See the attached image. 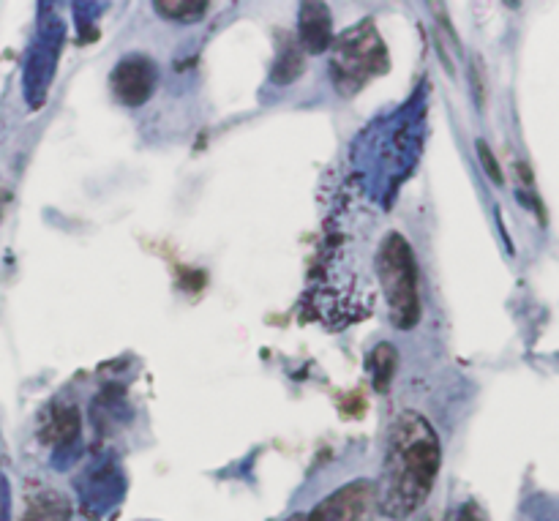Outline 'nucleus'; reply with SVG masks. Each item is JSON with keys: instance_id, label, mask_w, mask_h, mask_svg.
<instances>
[{"instance_id": "nucleus-1", "label": "nucleus", "mask_w": 559, "mask_h": 521, "mask_svg": "<svg viewBox=\"0 0 559 521\" xmlns=\"http://www.w3.org/2000/svg\"><path fill=\"white\" fill-rule=\"evenodd\" d=\"M442 445L437 431L420 412L404 410L390 423L377 502L385 519L404 521L423 508L437 483Z\"/></svg>"}, {"instance_id": "nucleus-2", "label": "nucleus", "mask_w": 559, "mask_h": 521, "mask_svg": "<svg viewBox=\"0 0 559 521\" xmlns=\"http://www.w3.org/2000/svg\"><path fill=\"white\" fill-rule=\"evenodd\" d=\"M377 276H380L388 320L396 331H412L420 322L418 265L410 241L399 232H388L377 249Z\"/></svg>"}, {"instance_id": "nucleus-3", "label": "nucleus", "mask_w": 559, "mask_h": 521, "mask_svg": "<svg viewBox=\"0 0 559 521\" xmlns=\"http://www.w3.org/2000/svg\"><path fill=\"white\" fill-rule=\"evenodd\" d=\"M330 47V74L341 96H355L371 77H380L390 69L388 47L382 44L380 33L371 22H360L347 33H341Z\"/></svg>"}, {"instance_id": "nucleus-4", "label": "nucleus", "mask_w": 559, "mask_h": 521, "mask_svg": "<svg viewBox=\"0 0 559 521\" xmlns=\"http://www.w3.org/2000/svg\"><path fill=\"white\" fill-rule=\"evenodd\" d=\"M377 502V486L371 481H352L341 486L306 513V521H366Z\"/></svg>"}, {"instance_id": "nucleus-5", "label": "nucleus", "mask_w": 559, "mask_h": 521, "mask_svg": "<svg viewBox=\"0 0 559 521\" xmlns=\"http://www.w3.org/2000/svg\"><path fill=\"white\" fill-rule=\"evenodd\" d=\"M112 93L126 107H142L156 91V69L145 55H129L112 69Z\"/></svg>"}, {"instance_id": "nucleus-6", "label": "nucleus", "mask_w": 559, "mask_h": 521, "mask_svg": "<svg viewBox=\"0 0 559 521\" xmlns=\"http://www.w3.org/2000/svg\"><path fill=\"white\" fill-rule=\"evenodd\" d=\"M333 44V20L325 3H303L298 20V47L306 55H320Z\"/></svg>"}, {"instance_id": "nucleus-7", "label": "nucleus", "mask_w": 559, "mask_h": 521, "mask_svg": "<svg viewBox=\"0 0 559 521\" xmlns=\"http://www.w3.org/2000/svg\"><path fill=\"white\" fill-rule=\"evenodd\" d=\"M71 502L60 491H39L28 500L20 521H69Z\"/></svg>"}, {"instance_id": "nucleus-8", "label": "nucleus", "mask_w": 559, "mask_h": 521, "mask_svg": "<svg viewBox=\"0 0 559 521\" xmlns=\"http://www.w3.org/2000/svg\"><path fill=\"white\" fill-rule=\"evenodd\" d=\"M303 71H306V52L300 50L298 41H284L276 66H273V74H270L273 82L276 85H292Z\"/></svg>"}, {"instance_id": "nucleus-9", "label": "nucleus", "mask_w": 559, "mask_h": 521, "mask_svg": "<svg viewBox=\"0 0 559 521\" xmlns=\"http://www.w3.org/2000/svg\"><path fill=\"white\" fill-rule=\"evenodd\" d=\"M156 14H161L164 20L175 22H200L208 14L210 3L205 0H156L153 3Z\"/></svg>"}, {"instance_id": "nucleus-10", "label": "nucleus", "mask_w": 559, "mask_h": 521, "mask_svg": "<svg viewBox=\"0 0 559 521\" xmlns=\"http://www.w3.org/2000/svg\"><path fill=\"white\" fill-rule=\"evenodd\" d=\"M77 431H80V412L74 410V407H60L55 415H52V421L44 426V440L52 442V445H63V442H71L77 437Z\"/></svg>"}, {"instance_id": "nucleus-11", "label": "nucleus", "mask_w": 559, "mask_h": 521, "mask_svg": "<svg viewBox=\"0 0 559 521\" xmlns=\"http://www.w3.org/2000/svg\"><path fill=\"white\" fill-rule=\"evenodd\" d=\"M371 377H374V388L380 393H385L390 388V380L396 374L399 366V352L393 344H380L377 350L371 352Z\"/></svg>"}, {"instance_id": "nucleus-12", "label": "nucleus", "mask_w": 559, "mask_h": 521, "mask_svg": "<svg viewBox=\"0 0 559 521\" xmlns=\"http://www.w3.org/2000/svg\"><path fill=\"white\" fill-rule=\"evenodd\" d=\"M475 148H478L480 167H483V172L489 175L491 181H494V183L505 181V175H502V170H500V161H497L494 151H491V148H489V142L478 140V142H475Z\"/></svg>"}, {"instance_id": "nucleus-13", "label": "nucleus", "mask_w": 559, "mask_h": 521, "mask_svg": "<svg viewBox=\"0 0 559 521\" xmlns=\"http://www.w3.org/2000/svg\"><path fill=\"white\" fill-rule=\"evenodd\" d=\"M461 521H486V513L480 511L475 502H467V505L461 508Z\"/></svg>"}, {"instance_id": "nucleus-14", "label": "nucleus", "mask_w": 559, "mask_h": 521, "mask_svg": "<svg viewBox=\"0 0 559 521\" xmlns=\"http://www.w3.org/2000/svg\"><path fill=\"white\" fill-rule=\"evenodd\" d=\"M475 85H478V101H480V107H483V101H486V82H483V66L478 63V58H475Z\"/></svg>"}, {"instance_id": "nucleus-15", "label": "nucleus", "mask_w": 559, "mask_h": 521, "mask_svg": "<svg viewBox=\"0 0 559 521\" xmlns=\"http://www.w3.org/2000/svg\"><path fill=\"white\" fill-rule=\"evenodd\" d=\"M287 521H306V513H295V516H290Z\"/></svg>"}]
</instances>
